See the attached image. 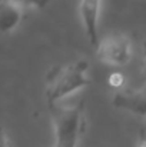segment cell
<instances>
[{
    "label": "cell",
    "mask_w": 146,
    "mask_h": 147,
    "mask_svg": "<svg viewBox=\"0 0 146 147\" xmlns=\"http://www.w3.org/2000/svg\"><path fill=\"white\" fill-rule=\"evenodd\" d=\"M88 70L89 63L86 60H76L70 64L53 67L46 76L45 97L49 106L59 104L63 98L86 87L90 83Z\"/></svg>",
    "instance_id": "6da1fadb"
},
{
    "label": "cell",
    "mask_w": 146,
    "mask_h": 147,
    "mask_svg": "<svg viewBox=\"0 0 146 147\" xmlns=\"http://www.w3.org/2000/svg\"><path fill=\"white\" fill-rule=\"evenodd\" d=\"M24 7L16 3L14 0H3L0 10V26L3 33L13 32L23 19Z\"/></svg>",
    "instance_id": "8992f818"
},
{
    "label": "cell",
    "mask_w": 146,
    "mask_h": 147,
    "mask_svg": "<svg viewBox=\"0 0 146 147\" xmlns=\"http://www.w3.org/2000/svg\"><path fill=\"white\" fill-rule=\"evenodd\" d=\"M97 57L109 66H125L132 59L130 39L123 33H113L103 37L96 47Z\"/></svg>",
    "instance_id": "3957f363"
},
{
    "label": "cell",
    "mask_w": 146,
    "mask_h": 147,
    "mask_svg": "<svg viewBox=\"0 0 146 147\" xmlns=\"http://www.w3.org/2000/svg\"><path fill=\"white\" fill-rule=\"evenodd\" d=\"M138 147H146V136L145 134H142V136H141V140H139Z\"/></svg>",
    "instance_id": "8fae6325"
},
{
    "label": "cell",
    "mask_w": 146,
    "mask_h": 147,
    "mask_svg": "<svg viewBox=\"0 0 146 147\" xmlns=\"http://www.w3.org/2000/svg\"><path fill=\"white\" fill-rule=\"evenodd\" d=\"M142 77L146 82V40L143 43V51H142Z\"/></svg>",
    "instance_id": "9c48e42d"
},
{
    "label": "cell",
    "mask_w": 146,
    "mask_h": 147,
    "mask_svg": "<svg viewBox=\"0 0 146 147\" xmlns=\"http://www.w3.org/2000/svg\"><path fill=\"white\" fill-rule=\"evenodd\" d=\"M14 1L23 7H37V9L45 7L48 3V0H14Z\"/></svg>",
    "instance_id": "52a82bcc"
},
{
    "label": "cell",
    "mask_w": 146,
    "mask_h": 147,
    "mask_svg": "<svg viewBox=\"0 0 146 147\" xmlns=\"http://www.w3.org/2000/svg\"><path fill=\"white\" fill-rule=\"evenodd\" d=\"M112 104L119 110L146 117V84L139 89L117 92L112 98Z\"/></svg>",
    "instance_id": "277c9868"
},
{
    "label": "cell",
    "mask_w": 146,
    "mask_h": 147,
    "mask_svg": "<svg viewBox=\"0 0 146 147\" xmlns=\"http://www.w3.org/2000/svg\"><path fill=\"white\" fill-rule=\"evenodd\" d=\"M109 84L112 87H119L123 84V76L120 73H113L110 77H109Z\"/></svg>",
    "instance_id": "ba28073f"
},
{
    "label": "cell",
    "mask_w": 146,
    "mask_h": 147,
    "mask_svg": "<svg viewBox=\"0 0 146 147\" xmlns=\"http://www.w3.org/2000/svg\"><path fill=\"white\" fill-rule=\"evenodd\" d=\"M99 11H100V0H80L79 13L83 22L85 33L92 46L97 47L99 45Z\"/></svg>",
    "instance_id": "5b68a950"
},
{
    "label": "cell",
    "mask_w": 146,
    "mask_h": 147,
    "mask_svg": "<svg viewBox=\"0 0 146 147\" xmlns=\"http://www.w3.org/2000/svg\"><path fill=\"white\" fill-rule=\"evenodd\" d=\"M3 147H12V143H10V140H9L6 133H3Z\"/></svg>",
    "instance_id": "30bf717a"
},
{
    "label": "cell",
    "mask_w": 146,
    "mask_h": 147,
    "mask_svg": "<svg viewBox=\"0 0 146 147\" xmlns=\"http://www.w3.org/2000/svg\"><path fill=\"white\" fill-rule=\"evenodd\" d=\"M52 109L53 147H76L83 127V106L80 103L73 106L54 104Z\"/></svg>",
    "instance_id": "7a4b0ae2"
}]
</instances>
